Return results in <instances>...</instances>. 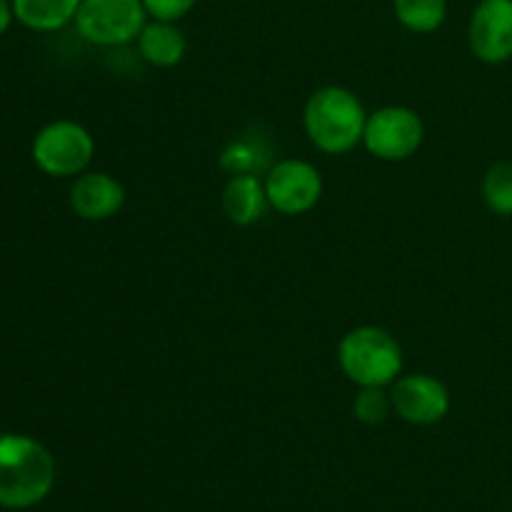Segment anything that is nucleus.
Wrapping results in <instances>:
<instances>
[{"label":"nucleus","instance_id":"1","mask_svg":"<svg viewBox=\"0 0 512 512\" xmlns=\"http://www.w3.org/2000/svg\"><path fill=\"white\" fill-rule=\"evenodd\" d=\"M368 110L353 90L325 85L303 108V128L313 148L325 155H345L363 145Z\"/></svg>","mask_w":512,"mask_h":512},{"label":"nucleus","instance_id":"2","mask_svg":"<svg viewBox=\"0 0 512 512\" xmlns=\"http://www.w3.org/2000/svg\"><path fill=\"white\" fill-rule=\"evenodd\" d=\"M55 485V460L30 435H0V505L25 510L43 503Z\"/></svg>","mask_w":512,"mask_h":512},{"label":"nucleus","instance_id":"3","mask_svg":"<svg viewBox=\"0 0 512 512\" xmlns=\"http://www.w3.org/2000/svg\"><path fill=\"white\" fill-rule=\"evenodd\" d=\"M338 365L358 388H390L403 373V348L385 328L358 325L340 340Z\"/></svg>","mask_w":512,"mask_h":512},{"label":"nucleus","instance_id":"4","mask_svg":"<svg viewBox=\"0 0 512 512\" xmlns=\"http://www.w3.org/2000/svg\"><path fill=\"white\" fill-rule=\"evenodd\" d=\"M30 155L35 168L48 178H78L93 163L95 140L90 130L75 120H53L38 130Z\"/></svg>","mask_w":512,"mask_h":512},{"label":"nucleus","instance_id":"5","mask_svg":"<svg viewBox=\"0 0 512 512\" xmlns=\"http://www.w3.org/2000/svg\"><path fill=\"white\" fill-rule=\"evenodd\" d=\"M148 23L143 0H83L73 25L80 38L98 48H123L138 40Z\"/></svg>","mask_w":512,"mask_h":512},{"label":"nucleus","instance_id":"6","mask_svg":"<svg viewBox=\"0 0 512 512\" xmlns=\"http://www.w3.org/2000/svg\"><path fill=\"white\" fill-rule=\"evenodd\" d=\"M425 140V123L413 108L385 105L368 113L363 145L373 158L385 163H400L413 158Z\"/></svg>","mask_w":512,"mask_h":512},{"label":"nucleus","instance_id":"7","mask_svg":"<svg viewBox=\"0 0 512 512\" xmlns=\"http://www.w3.org/2000/svg\"><path fill=\"white\" fill-rule=\"evenodd\" d=\"M263 183L270 208L290 218L310 213L323 198V175L308 160H278L268 168Z\"/></svg>","mask_w":512,"mask_h":512},{"label":"nucleus","instance_id":"8","mask_svg":"<svg viewBox=\"0 0 512 512\" xmlns=\"http://www.w3.org/2000/svg\"><path fill=\"white\" fill-rule=\"evenodd\" d=\"M390 400H393V413L410 425H438L450 413V390L443 380L433 378L428 373L400 375L390 385Z\"/></svg>","mask_w":512,"mask_h":512},{"label":"nucleus","instance_id":"9","mask_svg":"<svg viewBox=\"0 0 512 512\" xmlns=\"http://www.w3.org/2000/svg\"><path fill=\"white\" fill-rule=\"evenodd\" d=\"M470 53L485 65L512 58V0H480L468 23Z\"/></svg>","mask_w":512,"mask_h":512},{"label":"nucleus","instance_id":"10","mask_svg":"<svg viewBox=\"0 0 512 512\" xmlns=\"http://www.w3.org/2000/svg\"><path fill=\"white\" fill-rule=\"evenodd\" d=\"M70 208L80 220L88 223H103V220L115 218L125 205V188L118 178L110 173L93 170L73 180L70 185Z\"/></svg>","mask_w":512,"mask_h":512},{"label":"nucleus","instance_id":"11","mask_svg":"<svg viewBox=\"0 0 512 512\" xmlns=\"http://www.w3.org/2000/svg\"><path fill=\"white\" fill-rule=\"evenodd\" d=\"M220 205H223L225 218L238 228H250V225L260 223L270 210L265 183L260 180V175L250 173L230 175L223 195H220Z\"/></svg>","mask_w":512,"mask_h":512},{"label":"nucleus","instance_id":"12","mask_svg":"<svg viewBox=\"0 0 512 512\" xmlns=\"http://www.w3.org/2000/svg\"><path fill=\"white\" fill-rule=\"evenodd\" d=\"M135 45H138L140 58L153 68H175L178 63H183L185 53H188L185 33L178 23H170V20L148 18Z\"/></svg>","mask_w":512,"mask_h":512},{"label":"nucleus","instance_id":"13","mask_svg":"<svg viewBox=\"0 0 512 512\" xmlns=\"http://www.w3.org/2000/svg\"><path fill=\"white\" fill-rule=\"evenodd\" d=\"M15 20L35 33H55L70 25L83 0H10Z\"/></svg>","mask_w":512,"mask_h":512},{"label":"nucleus","instance_id":"14","mask_svg":"<svg viewBox=\"0 0 512 512\" xmlns=\"http://www.w3.org/2000/svg\"><path fill=\"white\" fill-rule=\"evenodd\" d=\"M270 145L260 135H243L225 145L220 155V168L228 170L230 175H258L268 165Z\"/></svg>","mask_w":512,"mask_h":512},{"label":"nucleus","instance_id":"15","mask_svg":"<svg viewBox=\"0 0 512 512\" xmlns=\"http://www.w3.org/2000/svg\"><path fill=\"white\" fill-rule=\"evenodd\" d=\"M393 13L410 33L430 35L443 28L448 18V0H393Z\"/></svg>","mask_w":512,"mask_h":512},{"label":"nucleus","instance_id":"16","mask_svg":"<svg viewBox=\"0 0 512 512\" xmlns=\"http://www.w3.org/2000/svg\"><path fill=\"white\" fill-rule=\"evenodd\" d=\"M483 200L495 215L500 218H512V163L500 160L490 165L483 175Z\"/></svg>","mask_w":512,"mask_h":512},{"label":"nucleus","instance_id":"17","mask_svg":"<svg viewBox=\"0 0 512 512\" xmlns=\"http://www.w3.org/2000/svg\"><path fill=\"white\" fill-rule=\"evenodd\" d=\"M393 413V400L385 388H360L353 400V415L365 425H380Z\"/></svg>","mask_w":512,"mask_h":512},{"label":"nucleus","instance_id":"18","mask_svg":"<svg viewBox=\"0 0 512 512\" xmlns=\"http://www.w3.org/2000/svg\"><path fill=\"white\" fill-rule=\"evenodd\" d=\"M143 5L145 10H148V18L178 23L185 15L193 13L198 0H143Z\"/></svg>","mask_w":512,"mask_h":512},{"label":"nucleus","instance_id":"19","mask_svg":"<svg viewBox=\"0 0 512 512\" xmlns=\"http://www.w3.org/2000/svg\"><path fill=\"white\" fill-rule=\"evenodd\" d=\"M15 13H13V3L10 0H0V38L8 33V28L13 25Z\"/></svg>","mask_w":512,"mask_h":512}]
</instances>
